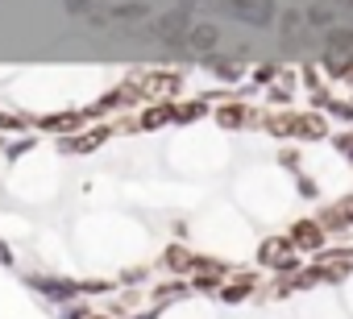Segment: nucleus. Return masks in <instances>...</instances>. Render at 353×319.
Segmentation results:
<instances>
[{"instance_id": "nucleus-1", "label": "nucleus", "mask_w": 353, "mask_h": 319, "mask_svg": "<svg viewBox=\"0 0 353 319\" xmlns=\"http://www.w3.org/2000/svg\"><path fill=\"white\" fill-rule=\"evenodd\" d=\"M320 241H324V236H320L316 224H295V245H307V249H312V245H320Z\"/></svg>"}]
</instances>
